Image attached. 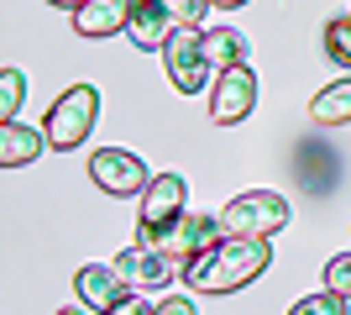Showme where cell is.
Wrapping results in <instances>:
<instances>
[{
	"label": "cell",
	"instance_id": "obj_1",
	"mask_svg": "<svg viewBox=\"0 0 351 315\" xmlns=\"http://www.w3.org/2000/svg\"><path fill=\"white\" fill-rule=\"evenodd\" d=\"M267 263H273L267 237H226V242H215V247H205L184 273H189V284L199 289V294H231V289L252 284Z\"/></svg>",
	"mask_w": 351,
	"mask_h": 315
},
{
	"label": "cell",
	"instance_id": "obj_2",
	"mask_svg": "<svg viewBox=\"0 0 351 315\" xmlns=\"http://www.w3.org/2000/svg\"><path fill=\"white\" fill-rule=\"evenodd\" d=\"M215 221H220V237H273V231L289 226V200L273 195V189H247Z\"/></svg>",
	"mask_w": 351,
	"mask_h": 315
},
{
	"label": "cell",
	"instance_id": "obj_3",
	"mask_svg": "<svg viewBox=\"0 0 351 315\" xmlns=\"http://www.w3.org/2000/svg\"><path fill=\"white\" fill-rule=\"evenodd\" d=\"M95 116H100V90L95 84H73V90H63L58 100H53V110H47V148H84V137L95 132Z\"/></svg>",
	"mask_w": 351,
	"mask_h": 315
},
{
	"label": "cell",
	"instance_id": "obj_4",
	"mask_svg": "<svg viewBox=\"0 0 351 315\" xmlns=\"http://www.w3.org/2000/svg\"><path fill=\"white\" fill-rule=\"evenodd\" d=\"M162 63H168V79H173L178 95H199L210 84V53H205V32L194 27V21H178V32L168 37L162 47Z\"/></svg>",
	"mask_w": 351,
	"mask_h": 315
},
{
	"label": "cell",
	"instance_id": "obj_5",
	"mask_svg": "<svg viewBox=\"0 0 351 315\" xmlns=\"http://www.w3.org/2000/svg\"><path fill=\"white\" fill-rule=\"evenodd\" d=\"M184 200H189V184L178 174H158V179L142 189V226H136V242H158L168 226L184 215Z\"/></svg>",
	"mask_w": 351,
	"mask_h": 315
},
{
	"label": "cell",
	"instance_id": "obj_6",
	"mask_svg": "<svg viewBox=\"0 0 351 315\" xmlns=\"http://www.w3.org/2000/svg\"><path fill=\"white\" fill-rule=\"evenodd\" d=\"M89 179H95V189L126 200V195H142L147 184H152V174H147V163L136 158V152L100 148V152H89Z\"/></svg>",
	"mask_w": 351,
	"mask_h": 315
},
{
	"label": "cell",
	"instance_id": "obj_7",
	"mask_svg": "<svg viewBox=\"0 0 351 315\" xmlns=\"http://www.w3.org/2000/svg\"><path fill=\"white\" fill-rule=\"evenodd\" d=\"M252 105H257V74H252V63L220 69L215 90H210V121L215 126H236V121L252 116Z\"/></svg>",
	"mask_w": 351,
	"mask_h": 315
},
{
	"label": "cell",
	"instance_id": "obj_8",
	"mask_svg": "<svg viewBox=\"0 0 351 315\" xmlns=\"http://www.w3.org/2000/svg\"><path fill=\"white\" fill-rule=\"evenodd\" d=\"M73 289H79V300L89 310H136V294L116 263H84L73 273Z\"/></svg>",
	"mask_w": 351,
	"mask_h": 315
},
{
	"label": "cell",
	"instance_id": "obj_9",
	"mask_svg": "<svg viewBox=\"0 0 351 315\" xmlns=\"http://www.w3.org/2000/svg\"><path fill=\"white\" fill-rule=\"evenodd\" d=\"M215 237H220V221H210V215H189V210H184V215H178V221L168 226V231H162L152 247H162V253L173 257L178 268H189V263L205 253V247H215Z\"/></svg>",
	"mask_w": 351,
	"mask_h": 315
},
{
	"label": "cell",
	"instance_id": "obj_10",
	"mask_svg": "<svg viewBox=\"0 0 351 315\" xmlns=\"http://www.w3.org/2000/svg\"><path fill=\"white\" fill-rule=\"evenodd\" d=\"M116 268L126 273V284H132V289H162V284H173L178 263L162 253V247H152V242H132V247L116 257Z\"/></svg>",
	"mask_w": 351,
	"mask_h": 315
},
{
	"label": "cell",
	"instance_id": "obj_11",
	"mask_svg": "<svg viewBox=\"0 0 351 315\" xmlns=\"http://www.w3.org/2000/svg\"><path fill=\"white\" fill-rule=\"evenodd\" d=\"M126 37H132L142 53H162V47H168V37H173V11H168L162 0H132Z\"/></svg>",
	"mask_w": 351,
	"mask_h": 315
},
{
	"label": "cell",
	"instance_id": "obj_12",
	"mask_svg": "<svg viewBox=\"0 0 351 315\" xmlns=\"http://www.w3.org/2000/svg\"><path fill=\"white\" fill-rule=\"evenodd\" d=\"M126 16H132V0H84L73 11V32H84V37H116V32H126Z\"/></svg>",
	"mask_w": 351,
	"mask_h": 315
},
{
	"label": "cell",
	"instance_id": "obj_13",
	"mask_svg": "<svg viewBox=\"0 0 351 315\" xmlns=\"http://www.w3.org/2000/svg\"><path fill=\"white\" fill-rule=\"evenodd\" d=\"M43 152V132H32V126H21V121H0V163L5 168H21V163H32Z\"/></svg>",
	"mask_w": 351,
	"mask_h": 315
},
{
	"label": "cell",
	"instance_id": "obj_14",
	"mask_svg": "<svg viewBox=\"0 0 351 315\" xmlns=\"http://www.w3.org/2000/svg\"><path fill=\"white\" fill-rule=\"evenodd\" d=\"M309 116L320 121V126H346L351 121V79H336L330 90H320L309 100Z\"/></svg>",
	"mask_w": 351,
	"mask_h": 315
},
{
	"label": "cell",
	"instance_id": "obj_15",
	"mask_svg": "<svg viewBox=\"0 0 351 315\" xmlns=\"http://www.w3.org/2000/svg\"><path fill=\"white\" fill-rule=\"evenodd\" d=\"M205 53L215 69H236V63H247V37L236 27H210L205 32Z\"/></svg>",
	"mask_w": 351,
	"mask_h": 315
},
{
	"label": "cell",
	"instance_id": "obj_16",
	"mask_svg": "<svg viewBox=\"0 0 351 315\" xmlns=\"http://www.w3.org/2000/svg\"><path fill=\"white\" fill-rule=\"evenodd\" d=\"M325 53H330L341 69H351V16H330V21H325Z\"/></svg>",
	"mask_w": 351,
	"mask_h": 315
},
{
	"label": "cell",
	"instance_id": "obj_17",
	"mask_svg": "<svg viewBox=\"0 0 351 315\" xmlns=\"http://www.w3.org/2000/svg\"><path fill=\"white\" fill-rule=\"evenodd\" d=\"M21 100H27V74L21 69H0V116L11 121L21 110Z\"/></svg>",
	"mask_w": 351,
	"mask_h": 315
},
{
	"label": "cell",
	"instance_id": "obj_18",
	"mask_svg": "<svg viewBox=\"0 0 351 315\" xmlns=\"http://www.w3.org/2000/svg\"><path fill=\"white\" fill-rule=\"evenodd\" d=\"M293 310H299V315H341V310H346V294L325 289V294H309V300H299Z\"/></svg>",
	"mask_w": 351,
	"mask_h": 315
},
{
	"label": "cell",
	"instance_id": "obj_19",
	"mask_svg": "<svg viewBox=\"0 0 351 315\" xmlns=\"http://www.w3.org/2000/svg\"><path fill=\"white\" fill-rule=\"evenodd\" d=\"M325 289H336V294L351 300V253H336L325 263Z\"/></svg>",
	"mask_w": 351,
	"mask_h": 315
},
{
	"label": "cell",
	"instance_id": "obj_20",
	"mask_svg": "<svg viewBox=\"0 0 351 315\" xmlns=\"http://www.w3.org/2000/svg\"><path fill=\"white\" fill-rule=\"evenodd\" d=\"M162 5L173 11V21H194V27H199V16H205L210 0H162Z\"/></svg>",
	"mask_w": 351,
	"mask_h": 315
},
{
	"label": "cell",
	"instance_id": "obj_21",
	"mask_svg": "<svg viewBox=\"0 0 351 315\" xmlns=\"http://www.w3.org/2000/svg\"><path fill=\"white\" fill-rule=\"evenodd\" d=\"M158 310H162V315H189V310H194V300H184V294H168Z\"/></svg>",
	"mask_w": 351,
	"mask_h": 315
},
{
	"label": "cell",
	"instance_id": "obj_22",
	"mask_svg": "<svg viewBox=\"0 0 351 315\" xmlns=\"http://www.w3.org/2000/svg\"><path fill=\"white\" fill-rule=\"evenodd\" d=\"M210 5H220V11H236V5H247V0H210Z\"/></svg>",
	"mask_w": 351,
	"mask_h": 315
},
{
	"label": "cell",
	"instance_id": "obj_23",
	"mask_svg": "<svg viewBox=\"0 0 351 315\" xmlns=\"http://www.w3.org/2000/svg\"><path fill=\"white\" fill-rule=\"evenodd\" d=\"M47 5H63V11H79V5H84V0H47Z\"/></svg>",
	"mask_w": 351,
	"mask_h": 315
}]
</instances>
